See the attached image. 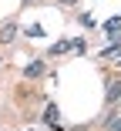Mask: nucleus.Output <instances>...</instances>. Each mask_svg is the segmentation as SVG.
<instances>
[{
    "label": "nucleus",
    "instance_id": "f257e3e1",
    "mask_svg": "<svg viewBox=\"0 0 121 131\" xmlns=\"http://www.w3.org/2000/svg\"><path fill=\"white\" fill-rule=\"evenodd\" d=\"M108 34H111V40L114 44H121V17H114V20H108V27H104Z\"/></svg>",
    "mask_w": 121,
    "mask_h": 131
},
{
    "label": "nucleus",
    "instance_id": "f03ea898",
    "mask_svg": "<svg viewBox=\"0 0 121 131\" xmlns=\"http://www.w3.org/2000/svg\"><path fill=\"white\" fill-rule=\"evenodd\" d=\"M24 74H27V77H40V74H44V64L34 61V64H27V71H24Z\"/></svg>",
    "mask_w": 121,
    "mask_h": 131
},
{
    "label": "nucleus",
    "instance_id": "7ed1b4c3",
    "mask_svg": "<svg viewBox=\"0 0 121 131\" xmlns=\"http://www.w3.org/2000/svg\"><path fill=\"white\" fill-rule=\"evenodd\" d=\"M121 97V81H114L111 88H108V101H118Z\"/></svg>",
    "mask_w": 121,
    "mask_h": 131
},
{
    "label": "nucleus",
    "instance_id": "20e7f679",
    "mask_svg": "<svg viewBox=\"0 0 121 131\" xmlns=\"http://www.w3.org/2000/svg\"><path fill=\"white\" fill-rule=\"evenodd\" d=\"M44 121L57 128V108H54V104H51V108H47V114H44Z\"/></svg>",
    "mask_w": 121,
    "mask_h": 131
},
{
    "label": "nucleus",
    "instance_id": "39448f33",
    "mask_svg": "<svg viewBox=\"0 0 121 131\" xmlns=\"http://www.w3.org/2000/svg\"><path fill=\"white\" fill-rule=\"evenodd\" d=\"M71 47H74V40H61V44H54L51 50H54V54H64V50H71Z\"/></svg>",
    "mask_w": 121,
    "mask_h": 131
},
{
    "label": "nucleus",
    "instance_id": "423d86ee",
    "mask_svg": "<svg viewBox=\"0 0 121 131\" xmlns=\"http://www.w3.org/2000/svg\"><path fill=\"white\" fill-rule=\"evenodd\" d=\"M10 37H14V24H7V27L0 30V40H10Z\"/></svg>",
    "mask_w": 121,
    "mask_h": 131
},
{
    "label": "nucleus",
    "instance_id": "0eeeda50",
    "mask_svg": "<svg viewBox=\"0 0 121 131\" xmlns=\"http://www.w3.org/2000/svg\"><path fill=\"white\" fill-rule=\"evenodd\" d=\"M114 54H121V44H114V40H111V47L104 50V57H114Z\"/></svg>",
    "mask_w": 121,
    "mask_h": 131
},
{
    "label": "nucleus",
    "instance_id": "6e6552de",
    "mask_svg": "<svg viewBox=\"0 0 121 131\" xmlns=\"http://www.w3.org/2000/svg\"><path fill=\"white\" fill-rule=\"evenodd\" d=\"M111 131H121V118H118V121H111Z\"/></svg>",
    "mask_w": 121,
    "mask_h": 131
}]
</instances>
